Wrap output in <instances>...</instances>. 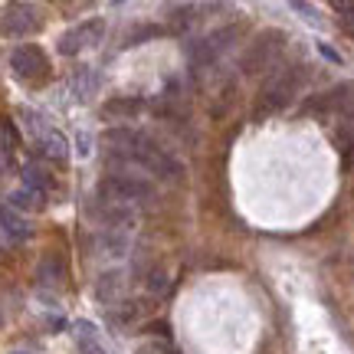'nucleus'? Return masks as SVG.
<instances>
[{
  "mask_svg": "<svg viewBox=\"0 0 354 354\" xmlns=\"http://www.w3.org/2000/svg\"><path fill=\"white\" fill-rule=\"evenodd\" d=\"M17 145H20V131H17V125H13L10 118H0V151L10 154Z\"/></svg>",
  "mask_w": 354,
  "mask_h": 354,
  "instance_id": "nucleus-13",
  "label": "nucleus"
},
{
  "mask_svg": "<svg viewBox=\"0 0 354 354\" xmlns=\"http://www.w3.org/2000/svg\"><path fill=\"white\" fill-rule=\"evenodd\" d=\"M0 227H3V233H7L10 240H26V236H30V223H26L13 207H3V210H0Z\"/></svg>",
  "mask_w": 354,
  "mask_h": 354,
  "instance_id": "nucleus-10",
  "label": "nucleus"
},
{
  "mask_svg": "<svg viewBox=\"0 0 354 354\" xmlns=\"http://www.w3.org/2000/svg\"><path fill=\"white\" fill-rule=\"evenodd\" d=\"M43 145H46V154H53V158H59V161L66 158V138H63V135H56V131H46V138H43Z\"/></svg>",
  "mask_w": 354,
  "mask_h": 354,
  "instance_id": "nucleus-14",
  "label": "nucleus"
},
{
  "mask_svg": "<svg viewBox=\"0 0 354 354\" xmlns=\"http://www.w3.org/2000/svg\"><path fill=\"white\" fill-rule=\"evenodd\" d=\"M141 112H145V102L141 99H109L102 105L105 118H135Z\"/></svg>",
  "mask_w": 354,
  "mask_h": 354,
  "instance_id": "nucleus-9",
  "label": "nucleus"
},
{
  "mask_svg": "<svg viewBox=\"0 0 354 354\" xmlns=\"http://www.w3.org/2000/svg\"><path fill=\"white\" fill-rule=\"evenodd\" d=\"M0 325H3V318H0Z\"/></svg>",
  "mask_w": 354,
  "mask_h": 354,
  "instance_id": "nucleus-18",
  "label": "nucleus"
},
{
  "mask_svg": "<svg viewBox=\"0 0 354 354\" xmlns=\"http://www.w3.org/2000/svg\"><path fill=\"white\" fill-rule=\"evenodd\" d=\"M318 50H322V56H328L331 63H342V59H338V53H335V50H328V46H325V43H322V46H318Z\"/></svg>",
  "mask_w": 354,
  "mask_h": 354,
  "instance_id": "nucleus-17",
  "label": "nucleus"
},
{
  "mask_svg": "<svg viewBox=\"0 0 354 354\" xmlns=\"http://www.w3.org/2000/svg\"><path fill=\"white\" fill-rule=\"evenodd\" d=\"M243 33H246V26H243V24L220 26V30H214V33H207V37H203L201 43L190 50V59H194V63H201V66L203 63H214L216 56H223V53H227L230 46L243 37Z\"/></svg>",
  "mask_w": 354,
  "mask_h": 354,
  "instance_id": "nucleus-3",
  "label": "nucleus"
},
{
  "mask_svg": "<svg viewBox=\"0 0 354 354\" xmlns=\"http://www.w3.org/2000/svg\"><path fill=\"white\" fill-rule=\"evenodd\" d=\"M39 26H43V20H39V13L33 10V7L13 3V7H7V13H3L0 30H3L7 37H26V33H33V30H39Z\"/></svg>",
  "mask_w": 354,
  "mask_h": 354,
  "instance_id": "nucleus-8",
  "label": "nucleus"
},
{
  "mask_svg": "<svg viewBox=\"0 0 354 354\" xmlns=\"http://www.w3.org/2000/svg\"><path fill=\"white\" fill-rule=\"evenodd\" d=\"M305 79V69L302 66H286V69H272L269 79H266L259 92H256V105H253V118H266V115H276L279 109H286L292 99H295V92L302 86Z\"/></svg>",
  "mask_w": 354,
  "mask_h": 354,
  "instance_id": "nucleus-1",
  "label": "nucleus"
},
{
  "mask_svg": "<svg viewBox=\"0 0 354 354\" xmlns=\"http://www.w3.org/2000/svg\"><path fill=\"white\" fill-rule=\"evenodd\" d=\"M10 69L26 82H39V79L50 76V59H46V53L39 46L26 43V46H17L10 53Z\"/></svg>",
  "mask_w": 354,
  "mask_h": 354,
  "instance_id": "nucleus-5",
  "label": "nucleus"
},
{
  "mask_svg": "<svg viewBox=\"0 0 354 354\" xmlns=\"http://www.w3.org/2000/svg\"><path fill=\"white\" fill-rule=\"evenodd\" d=\"M102 33H105V24H102V20H88V24L73 26L69 33L59 37V53H63V56H76V53H82L86 46H95L102 39Z\"/></svg>",
  "mask_w": 354,
  "mask_h": 354,
  "instance_id": "nucleus-7",
  "label": "nucleus"
},
{
  "mask_svg": "<svg viewBox=\"0 0 354 354\" xmlns=\"http://www.w3.org/2000/svg\"><path fill=\"white\" fill-rule=\"evenodd\" d=\"M342 26L354 37V13H344V17H342Z\"/></svg>",
  "mask_w": 354,
  "mask_h": 354,
  "instance_id": "nucleus-16",
  "label": "nucleus"
},
{
  "mask_svg": "<svg viewBox=\"0 0 354 354\" xmlns=\"http://www.w3.org/2000/svg\"><path fill=\"white\" fill-rule=\"evenodd\" d=\"M102 197L112 203H131V201H148L151 197V184L131 174H112L102 180Z\"/></svg>",
  "mask_w": 354,
  "mask_h": 354,
  "instance_id": "nucleus-4",
  "label": "nucleus"
},
{
  "mask_svg": "<svg viewBox=\"0 0 354 354\" xmlns=\"http://www.w3.org/2000/svg\"><path fill=\"white\" fill-rule=\"evenodd\" d=\"M13 354H20V351H13Z\"/></svg>",
  "mask_w": 354,
  "mask_h": 354,
  "instance_id": "nucleus-19",
  "label": "nucleus"
},
{
  "mask_svg": "<svg viewBox=\"0 0 354 354\" xmlns=\"http://www.w3.org/2000/svg\"><path fill=\"white\" fill-rule=\"evenodd\" d=\"M10 207H39V194H33V190H20V194H13L10 197Z\"/></svg>",
  "mask_w": 354,
  "mask_h": 354,
  "instance_id": "nucleus-15",
  "label": "nucleus"
},
{
  "mask_svg": "<svg viewBox=\"0 0 354 354\" xmlns=\"http://www.w3.org/2000/svg\"><path fill=\"white\" fill-rule=\"evenodd\" d=\"M305 112H342L344 118H354V82H342L322 95H312L305 102Z\"/></svg>",
  "mask_w": 354,
  "mask_h": 354,
  "instance_id": "nucleus-6",
  "label": "nucleus"
},
{
  "mask_svg": "<svg viewBox=\"0 0 354 354\" xmlns=\"http://www.w3.org/2000/svg\"><path fill=\"white\" fill-rule=\"evenodd\" d=\"M282 46H286V33H282V30H263V33L250 43V50L240 56V69L246 76L272 69L279 59V53H282Z\"/></svg>",
  "mask_w": 354,
  "mask_h": 354,
  "instance_id": "nucleus-2",
  "label": "nucleus"
},
{
  "mask_svg": "<svg viewBox=\"0 0 354 354\" xmlns=\"http://www.w3.org/2000/svg\"><path fill=\"white\" fill-rule=\"evenodd\" d=\"M76 342H79V351H82V354H109L99 344V338H95L92 325H79V328H76Z\"/></svg>",
  "mask_w": 354,
  "mask_h": 354,
  "instance_id": "nucleus-12",
  "label": "nucleus"
},
{
  "mask_svg": "<svg viewBox=\"0 0 354 354\" xmlns=\"http://www.w3.org/2000/svg\"><path fill=\"white\" fill-rule=\"evenodd\" d=\"M24 184H26V190H33V194L43 197V190L50 187V174H46L43 167H37V165H26L24 167Z\"/></svg>",
  "mask_w": 354,
  "mask_h": 354,
  "instance_id": "nucleus-11",
  "label": "nucleus"
}]
</instances>
